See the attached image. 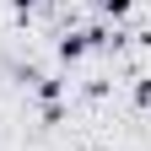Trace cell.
<instances>
[{
	"label": "cell",
	"instance_id": "cell-1",
	"mask_svg": "<svg viewBox=\"0 0 151 151\" xmlns=\"http://www.w3.org/2000/svg\"><path fill=\"white\" fill-rule=\"evenodd\" d=\"M97 6H103L108 16H124V11H129V0H97Z\"/></svg>",
	"mask_w": 151,
	"mask_h": 151
},
{
	"label": "cell",
	"instance_id": "cell-2",
	"mask_svg": "<svg viewBox=\"0 0 151 151\" xmlns=\"http://www.w3.org/2000/svg\"><path fill=\"white\" fill-rule=\"evenodd\" d=\"M27 6H38V0H16V11H27Z\"/></svg>",
	"mask_w": 151,
	"mask_h": 151
},
{
	"label": "cell",
	"instance_id": "cell-3",
	"mask_svg": "<svg viewBox=\"0 0 151 151\" xmlns=\"http://www.w3.org/2000/svg\"><path fill=\"white\" fill-rule=\"evenodd\" d=\"M60 6H70V0H60Z\"/></svg>",
	"mask_w": 151,
	"mask_h": 151
}]
</instances>
